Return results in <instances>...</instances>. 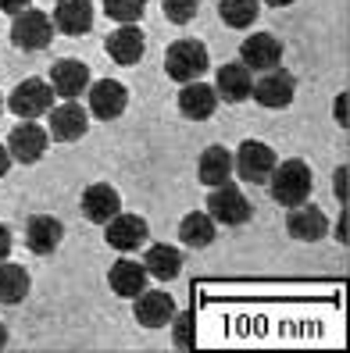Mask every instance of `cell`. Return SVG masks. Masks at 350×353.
I'll use <instances>...</instances> for the list:
<instances>
[{
    "instance_id": "obj_1",
    "label": "cell",
    "mask_w": 350,
    "mask_h": 353,
    "mask_svg": "<svg viewBox=\"0 0 350 353\" xmlns=\"http://www.w3.org/2000/svg\"><path fill=\"white\" fill-rule=\"evenodd\" d=\"M311 185H315V175H311V168H307L300 157L282 161V164L275 161V168H272V175H269V193H272V200L282 203V207L304 203L307 196H311Z\"/></svg>"
},
{
    "instance_id": "obj_2",
    "label": "cell",
    "mask_w": 350,
    "mask_h": 353,
    "mask_svg": "<svg viewBox=\"0 0 350 353\" xmlns=\"http://www.w3.org/2000/svg\"><path fill=\"white\" fill-rule=\"evenodd\" d=\"M211 57H208V47L200 39H175V43L164 50V72H168L172 82H193L208 72Z\"/></svg>"
},
{
    "instance_id": "obj_3",
    "label": "cell",
    "mask_w": 350,
    "mask_h": 353,
    "mask_svg": "<svg viewBox=\"0 0 350 353\" xmlns=\"http://www.w3.org/2000/svg\"><path fill=\"white\" fill-rule=\"evenodd\" d=\"M275 150L269 147V143H261V139H246L240 143V150L233 154V172L243 179V182H269L272 168H275Z\"/></svg>"
},
{
    "instance_id": "obj_4",
    "label": "cell",
    "mask_w": 350,
    "mask_h": 353,
    "mask_svg": "<svg viewBox=\"0 0 350 353\" xmlns=\"http://www.w3.org/2000/svg\"><path fill=\"white\" fill-rule=\"evenodd\" d=\"M208 214H211L215 225L218 221L222 225H246L251 214H254V207H251V200L243 196L240 185L222 182V185H215V193H208Z\"/></svg>"
},
{
    "instance_id": "obj_5",
    "label": "cell",
    "mask_w": 350,
    "mask_h": 353,
    "mask_svg": "<svg viewBox=\"0 0 350 353\" xmlns=\"http://www.w3.org/2000/svg\"><path fill=\"white\" fill-rule=\"evenodd\" d=\"M50 39H54V22H50L43 11L26 8V11L14 14V22H11V43L18 50H43Z\"/></svg>"
},
{
    "instance_id": "obj_6",
    "label": "cell",
    "mask_w": 350,
    "mask_h": 353,
    "mask_svg": "<svg viewBox=\"0 0 350 353\" xmlns=\"http://www.w3.org/2000/svg\"><path fill=\"white\" fill-rule=\"evenodd\" d=\"M8 108H11L18 118L36 121L39 114H47V111L54 108V90H50V82H43V79H26V82H18V86L11 90V97H8Z\"/></svg>"
},
{
    "instance_id": "obj_7",
    "label": "cell",
    "mask_w": 350,
    "mask_h": 353,
    "mask_svg": "<svg viewBox=\"0 0 350 353\" xmlns=\"http://www.w3.org/2000/svg\"><path fill=\"white\" fill-rule=\"evenodd\" d=\"M251 97L261 103V108H269V111H286L293 103V97H297V82H293L290 72L269 68V72H261V79L251 86Z\"/></svg>"
},
{
    "instance_id": "obj_8",
    "label": "cell",
    "mask_w": 350,
    "mask_h": 353,
    "mask_svg": "<svg viewBox=\"0 0 350 353\" xmlns=\"http://www.w3.org/2000/svg\"><path fill=\"white\" fill-rule=\"evenodd\" d=\"M104 239H108L111 250H118V254H133V250H139V246L150 239V225L143 221L139 214L118 211V214L104 225Z\"/></svg>"
},
{
    "instance_id": "obj_9",
    "label": "cell",
    "mask_w": 350,
    "mask_h": 353,
    "mask_svg": "<svg viewBox=\"0 0 350 353\" xmlns=\"http://www.w3.org/2000/svg\"><path fill=\"white\" fill-rule=\"evenodd\" d=\"M47 143H50V136L39 129L36 121H26L22 118V125H14L11 136H8V154L18 164H36L39 157L47 154Z\"/></svg>"
},
{
    "instance_id": "obj_10",
    "label": "cell",
    "mask_w": 350,
    "mask_h": 353,
    "mask_svg": "<svg viewBox=\"0 0 350 353\" xmlns=\"http://www.w3.org/2000/svg\"><path fill=\"white\" fill-rule=\"evenodd\" d=\"M129 108V90L115 79H100L90 86V114L100 121H115Z\"/></svg>"
},
{
    "instance_id": "obj_11",
    "label": "cell",
    "mask_w": 350,
    "mask_h": 353,
    "mask_svg": "<svg viewBox=\"0 0 350 353\" xmlns=\"http://www.w3.org/2000/svg\"><path fill=\"white\" fill-rule=\"evenodd\" d=\"M47 114H50V136L57 143H75V139L86 136V129H90V114L75 100L57 103V108H50Z\"/></svg>"
},
{
    "instance_id": "obj_12",
    "label": "cell",
    "mask_w": 350,
    "mask_h": 353,
    "mask_svg": "<svg viewBox=\"0 0 350 353\" xmlns=\"http://www.w3.org/2000/svg\"><path fill=\"white\" fill-rule=\"evenodd\" d=\"M286 232H290L297 243H318L325 232H329V218L322 207L315 203H297L290 207V218H286Z\"/></svg>"
},
{
    "instance_id": "obj_13",
    "label": "cell",
    "mask_w": 350,
    "mask_h": 353,
    "mask_svg": "<svg viewBox=\"0 0 350 353\" xmlns=\"http://www.w3.org/2000/svg\"><path fill=\"white\" fill-rule=\"evenodd\" d=\"M240 61L251 72H269V68H279L282 61V43L272 36V32H254L243 39L240 47Z\"/></svg>"
},
{
    "instance_id": "obj_14",
    "label": "cell",
    "mask_w": 350,
    "mask_h": 353,
    "mask_svg": "<svg viewBox=\"0 0 350 353\" xmlns=\"http://www.w3.org/2000/svg\"><path fill=\"white\" fill-rule=\"evenodd\" d=\"M104 50L115 65L121 68H133L143 61V50H147V36H143L136 26H118L108 39H104Z\"/></svg>"
},
{
    "instance_id": "obj_15",
    "label": "cell",
    "mask_w": 350,
    "mask_h": 353,
    "mask_svg": "<svg viewBox=\"0 0 350 353\" xmlns=\"http://www.w3.org/2000/svg\"><path fill=\"white\" fill-rule=\"evenodd\" d=\"M150 275H147V268H143V261H133V257H121L111 264V272H108V285H111V293L121 296V300H136L143 289H147Z\"/></svg>"
},
{
    "instance_id": "obj_16",
    "label": "cell",
    "mask_w": 350,
    "mask_h": 353,
    "mask_svg": "<svg viewBox=\"0 0 350 353\" xmlns=\"http://www.w3.org/2000/svg\"><path fill=\"white\" fill-rule=\"evenodd\" d=\"M79 207H82V214H86L90 221L108 225V221L121 211V196H118L115 185H108V182H93V185H86V190H82Z\"/></svg>"
},
{
    "instance_id": "obj_17",
    "label": "cell",
    "mask_w": 350,
    "mask_h": 353,
    "mask_svg": "<svg viewBox=\"0 0 350 353\" xmlns=\"http://www.w3.org/2000/svg\"><path fill=\"white\" fill-rule=\"evenodd\" d=\"M133 314L143 328H164L175 318V300L164 293V289H143V293L136 296Z\"/></svg>"
},
{
    "instance_id": "obj_18",
    "label": "cell",
    "mask_w": 350,
    "mask_h": 353,
    "mask_svg": "<svg viewBox=\"0 0 350 353\" xmlns=\"http://www.w3.org/2000/svg\"><path fill=\"white\" fill-rule=\"evenodd\" d=\"M179 111L182 118H190V121H208L215 111H218V93L215 86H208V82H182V93H179Z\"/></svg>"
},
{
    "instance_id": "obj_19",
    "label": "cell",
    "mask_w": 350,
    "mask_h": 353,
    "mask_svg": "<svg viewBox=\"0 0 350 353\" xmlns=\"http://www.w3.org/2000/svg\"><path fill=\"white\" fill-rule=\"evenodd\" d=\"M61 239H65V225H61L54 214H32L29 225H26V243H29V250L39 254V257H47L54 254Z\"/></svg>"
},
{
    "instance_id": "obj_20",
    "label": "cell",
    "mask_w": 350,
    "mask_h": 353,
    "mask_svg": "<svg viewBox=\"0 0 350 353\" xmlns=\"http://www.w3.org/2000/svg\"><path fill=\"white\" fill-rule=\"evenodd\" d=\"M54 29L65 36H86L93 29V4L90 0H57L54 4Z\"/></svg>"
},
{
    "instance_id": "obj_21",
    "label": "cell",
    "mask_w": 350,
    "mask_h": 353,
    "mask_svg": "<svg viewBox=\"0 0 350 353\" xmlns=\"http://www.w3.org/2000/svg\"><path fill=\"white\" fill-rule=\"evenodd\" d=\"M251 86H254V72L246 68L243 61L218 68V82H215L218 100H225V103H243V100H251Z\"/></svg>"
},
{
    "instance_id": "obj_22",
    "label": "cell",
    "mask_w": 350,
    "mask_h": 353,
    "mask_svg": "<svg viewBox=\"0 0 350 353\" xmlns=\"http://www.w3.org/2000/svg\"><path fill=\"white\" fill-rule=\"evenodd\" d=\"M90 86V68L82 65V61H54V68H50V90L57 97H65V100H75L82 90Z\"/></svg>"
},
{
    "instance_id": "obj_23",
    "label": "cell",
    "mask_w": 350,
    "mask_h": 353,
    "mask_svg": "<svg viewBox=\"0 0 350 353\" xmlns=\"http://www.w3.org/2000/svg\"><path fill=\"white\" fill-rule=\"evenodd\" d=\"M143 268H147V275L157 279V282L179 279V272H182V254L175 250V246H168V243H154V246H147Z\"/></svg>"
},
{
    "instance_id": "obj_24",
    "label": "cell",
    "mask_w": 350,
    "mask_h": 353,
    "mask_svg": "<svg viewBox=\"0 0 350 353\" xmlns=\"http://www.w3.org/2000/svg\"><path fill=\"white\" fill-rule=\"evenodd\" d=\"M197 175L204 185H222V182H229L233 179V150H225V147H208L200 154L197 161Z\"/></svg>"
},
{
    "instance_id": "obj_25",
    "label": "cell",
    "mask_w": 350,
    "mask_h": 353,
    "mask_svg": "<svg viewBox=\"0 0 350 353\" xmlns=\"http://www.w3.org/2000/svg\"><path fill=\"white\" fill-rule=\"evenodd\" d=\"M179 239L193 246V250H204V246L215 243V221L208 211H190L186 218L179 221Z\"/></svg>"
},
{
    "instance_id": "obj_26",
    "label": "cell",
    "mask_w": 350,
    "mask_h": 353,
    "mask_svg": "<svg viewBox=\"0 0 350 353\" xmlns=\"http://www.w3.org/2000/svg\"><path fill=\"white\" fill-rule=\"evenodd\" d=\"M29 296V272L22 264L0 261V303H22Z\"/></svg>"
},
{
    "instance_id": "obj_27",
    "label": "cell",
    "mask_w": 350,
    "mask_h": 353,
    "mask_svg": "<svg viewBox=\"0 0 350 353\" xmlns=\"http://www.w3.org/2000/svg\"><path fill=\"white\" fill-rule=\"evenodd\" d=\"M257 11H261L257 0H222V4H218V14H222V22L229 26V29L254 26L257 22Z\"/></svg>"
},
{
    "instance_id": "obj_28",
    "label": "cell",
    "mask_w": 350,
    "mask_h": 353,
    "mask_svg": "<svg viewBox=\"0 0 350 353\" xmlns=\"http://www.w3.org/2000/svg\"><path fill=\"white\" fill-rule=\"evenodd\" d=\"M104 11H108V18H115V22L133 26V22L143 18V11H147V0H104Z\"/></svg>"
},
{
    "instance_id": "obj_29",
    "label": "cell",
    "mask_w": 350,
    "mask_h": 353,
    "mask_svg": "<svg viewBox=\"0 0 350 353\" xmlns=\"http://www.w3.org/2000/svg\"><path fill=\"white\" fill-rule=\"evenodd\" d=\"M164 18L172 26H186L197 18V0H164Z\"/></svg>"
},
{
    "instance_id": "obj_30",
    "label": "cell",
    "mask_w": 350,
    "mask_h": 353,
    "mask_svg": "<svg viewBox=\"0 0 350 353\" xmlns=\"http://www.w3.org/2000/svg\"><path fill=\"white\" fill-rule=\"evenodd\" d=\"M175 346L179 350H190L193 346V314H182L175 321Z\"/></svg>"
},
{
    "instance_id": "obj_31",
    "label": "cell",
    "mask_w": 350,
    "mask_h": 353,
    "mask_svg": "<svg viewBox=\"0 0 350 353\" xmlns=\"http://www.w3.org/2000/svg\"><path fill=\"white\" fill-rule=\"evenodd\" d=\"M26 8H29V0H0V11H4V14H18Z\"/></svg>"
},
{
    "instance_id": "obj_32",
    "label": "cell",
    "mask_w": 350,
    "mask_h": 353,
    "mask_svg": "<svg viewBox=\"0 0 350 353\" xmlns=\"http://www.w3.org/2000/svg\"><path fill=\"white\" fill-rule=\"evenodd\" d=\"M333 185H336V200H347V168L333 175Z\"/></svg>"
},
{
    "instance_id": "obj_33",
    "label": "cell",
    "mask_w": 350,
    "mask_h": 353,
    "mask_svg": "<svg viewBox=\"0 0 350 353\" xmlns=\"http://www.w3.org/2000/svg\"><path fill=\"white\" fill-rule=\"evenodd\" d=\"M8 254H11V228L0 225V261H8Z\"/></svg>"
},
{
    "instance_id": "obj_34",
    "label": "cell",
    "mask_w": 350,
    "mask_h": 353,
    "mask_svg": "<svg viewBox=\"0 0 350 353\" xmlns=\"http://www.w3.org/2000/svg\"><path fill=\"white\" fill-rule=\"evenodd\" d=\"M336 121H340V125H347V93L336 97Z\"/></svg>"
},
{
    "instance_id": "obj_35",
    "label": "cell",
    "mask_w": 350,
    "mask_h": 353,
    "mask_svg": "<svg viewBox=\"0 0 350 353\" xmlns=\"http://www.w3.org/2000/svg\"><path fill=\"white\" fill-rule=\"evenodd\" d=\"M8 172H11V154H8L4 143H0V179H4Z\"/></svg>"
},
{
    "instance_id": "obj_36",
    "label": "cell",
    "mask_w": 350,
    "mask_h": 353,
    "mask_svg": "<svg viewBox=\"0 0 350 353\" xmlns=\"http://www.w3.org/2000/svg\"><path fill=\"white\" fill-rule=\"evenodd\" d=\"M269 8H290V4H297V0H264Z\"/></svg>"
},
{
    "instance_id": "obj_37",
    "label": "cell",
    "mask_w": 350,
    "mask_h": 353,
    "mask_svg": "<svg viewBox=\"0 0 350 353\" xmlns=\"http://www.w3.org/2000/svg\"><path fill=\"white\" fill-rule=\"evenodd\" d=\"M8 346V325H0V350Z\"/></svg>"
},
{
    "instance_id": "obj_38",
    "label": "cell",
    "mask_w": 350,
    "mask_h": 353,
    "mask_svg": "<svg viewBox=\"0 0 350 353\" xmlns=\"http://www.w3.org/2000/svg\"><path fill=\"white\" fill-rule=\"evenodd\" d=\"M0 111H4V100H0Z\"/></svg>"
}]
</instances>
